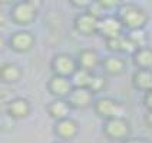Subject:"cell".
I'll list each match as a JSON object with an SVG mask.
<instances>
[{
  "label": "cell",
  "mask_w": 152,
  "mask_h": 143,
  "mask_svg": "<svg viewBox=\"0 0 152 143\" xmlns=\"http://www.w3.org/2000/svg\"><path fill=\"white\" fill-rule=\"evenodd\" d=\"M46 110H48V115H49L55 122H58V120L69 118L72 107H70V105H69L68 99H53L50 103H48Z\"/></svg>",
  "instance_id": "obj_16"
},
{
  "label": "cell",
  "mask_w": 152,
  "mask_h": 143,
  "mask_svg": "<svg viewBox=\"0 0 152 143\" xmlns=\"http://www.w3.org/2000/svg\"><path fill=\"white\" fill-rule=\"evenodd\" d=\"M52 143H72L70 140H62V139H56L55 142H52Z\"/></svg>",
  "instance_id": "obj_27"
},
{
  "label": "cell",
  "mask_w": 152,
  "mask_h": 143,
  "mask_svg": "<svg viewBox=\"0 0 152 143\" xmlns=\"http://www.w3.org/2000/svg\"><path fill=\"white\" fill-rule=\"evenodd\" d=\"M99 4L102 6V9L105 10V12H108V10H112V9H115L116 12H118V9L121 7V1H115V0H112V1H109V0H99Z\"/></svg>",
  "instance_id": "obj_23"
},
{
  "label": "cell",
  "mask_w": 152,
  "mask_h": 143,
  "mask_svg": "<svg viewBox=\"0 0 152 143\" xmlns=\"http://www.w3.org/2000/svg\"><path fill=\"white\" fill-rule=\"evenodd\" d=\"M36 37L29 30H17L9 37V47L16 53H27L33 49Z\"/></svg>",
  "instance_id": "obj_8"
},
{
  "label": "cell",
  "mask_w": 152,
  "mask_h": 143,
  "mask_svg": "<svg viewBox=\"0 0 152 143\" xmlns=\"http://www.w3.org/2000/svg\"><path fill=\"white\" fill-rule=\"evenodd\" d=\"M108 79H106V76L103 75H98V73H95L92 76V80H91V84H89V90L93 93V94H98V93H102L105 92L106 89H108Z\"/></svg>",
  "instance_id": "obj_20"
},
{
  "label": "cell",
  "mask_w": 152,
  "mask_h": 143,
  "mask_svg": "<svg viewBox=\"0 0 152 143\" xmlns=\"http://www.w3.org/2000/svg\"><path fill=\"white\" fill-rule=\"evenodd\" d=\"M42 1L40 0H23V1H16L12 4L9 17L10 20L19 26H29L32 25L36 17L37 12L42 7Z\"/></svg>",
  "instance_id": "obj_2"
},
{
  "label": "cell",
  "mask_w": 152,
  "mask_h": 143,
  "mask_svg": "<svg viewBox=\"0 0 152 143\" xmlns=\"http://www.w3.org/2000/svg\"><path fill=\"white\" fill-rule=\"evenodd\" d=\"M144 106L146 110L152 112V90L144 93Z\"/></svg>",
  "instance_id": "obj_24"
},
{
  "label": "cell",
  "mask_w": 152,
  "mask_h": 143,
  "mask_svg": "<svg viewBox=\"0 0 152 143\" xmlns=\"http://www.w3.org/2000/svg\"><path fill=\"white\" fill-rule=\"evenodd\" d=\"M144 123L146 127L152 129V112L151 110H146V113L144 115Z\"/></svg>",
  "instance_id": "obj_25"
},
{
  "label": "cell",
  "mask_w": 152,
  "mask_h": 143,
  "mask_svg": "<svg viewBox=\"0 0 152 143\" xmlns=\"http://www.w3.org/2000/svg\"><path fill=\"white\" fill-rule=\"evenodd\" d=\"M124 36H125V34H124ZM124 36H119V37H113V39H108V40H105L106 49H108L109 52H112L113 54H119V53H122Z\"/></svg>",
  "instance_id": "obj_22"
},
{
  "label": "cell",
  "mask_w": 152,
  "mask_h": 143,
  "mask_svg": "<svg viewBox=\"0 0 152 143\" xmlns=\"http://www.w3.org/2000/svg\"><path fill=\"white\" fill-rule=\"evenodd\" d=\"M76 60H77L79 68L85 69L88 72H92V73H95V70L98 68H102V62H103L101 54L95 49H82L77 53Z\"/></svg>",
  "instance_id": "obj_13"
},
{
  "label": "cell",
  "mask_w": 152,
  "mask_h": 143,
  "mask_svg": "<svg viewBox=\"0 0 152 143\" xmlns=\"http://www.w3.org/2000/svg\"><path fill=\"white\" fill-rule=\"evenodd\" d=\"M73 89V83L69 77L53 75L48 82V90L55 99H68Z\"/></svg>",
  "instance_id": "obj_9"
},
{
  "label": "cell",
  "mask_w": 152,
  "mask_h": 143,
  "mask_svg": "<svg viewBox=\"0 0 152 143\" xmlns=\"http://www.w3.org/2000/svg\"><path fill=\"white\" fill-rule=\"evenodd\" d=\"M30 112H32V105L25 97H13L6 103V113L10 119L22 120L27 118Z\"/></svg>",
  "instance_id": "obj_12"
},
{
  "label": "cell",
  "mask_w": 152,
  "mask_h": 143,
  "mask_svg": "<svg viewBox=\"0 0 152 143\" xmlns=\"http://www.w3.org/2000/svg\"><path fill=\"white\" fill-rule=\"evenodd\" d=\"M124 32H125V27L122 25L121 19L118 17V15H105L99 20L98 34L103 37V40L124 36Z\"/></svg>",
  "instance_id": "obj_6"
},
{
  "label": "cell",
  "mask_w": 152,
  "mask_h": 143,
  "mask_svg": "<svg viewBox=\"0 0 152 143\" xmlns=\"http://www.w3.org/2000/svg\"><path fill=\"white\" fill-rule=\"evenodd\" d=\"M93 96L95 94L86 87H75L72 90V93L69 94L68 102L72 109L85 110L89 109L91 106H93V103H95Z\"/></svg>",
  "instance_id": "obj_11"
},
{
  "label": "cell",
  "mask_w": 152,
  "mask_h": 143,
  "mask_svg": "<svg viewBox=\"0 0 152 143\" xmlns=\"http://www.w3.org/2000/svg\"><path fill=\"white\" fill-rule=\"evenodd\" d=\"M79 69L77 60L69 53H56L50 60V70L55 76H63V77H72V75Z\"/></svg>",
  "instance_id": "obj_5"
},
{
  "label": "cell",
  "mask_w": 152,
  "mask_h": 143,
  "mask_svg": "<svg viewBox=\"0 0 152 143\" xmlns=\"http://www.w3.org/2000/svg\"><path fill=\"white\" fill-rule=\"evenodd\" d=\"M122 143H151V142L144 139V137H129V139H126L125 142Z\"/></svg>",
  "instance_id": "obj_26"
},
{
  "label": "cell",
  "mask_w": 152,
  "mask_h": 143,
  "mask_svg": "<svg viewBox=\"0 0 152 143\" xmlns=\"http://www.w3.org/2000/svg\"><path fill=\"white\" fill-rule=\"evenodd\" d=\"M102 69L109 76H121L126 70V60L119 54H109V56L103 57Z\"/></svg>",
  "instance_id": "obj_14"
},
{
  "label": "cell",
  "mask_w": 152,
  "mask_h": 143,
  "mask_svg": "<svg viewBox=\"0 0 152 143\" xmlns=\"http://www.w3.org/2000/svg\"><path fill=\"white\" fill-rule=\"evenodd\" d=\"M99 20H101L99 17L93 16L92 13L85 10L73 19V29L76 33L82 36H93V34H98Z\"/></svg>",
  "instance_id": "obj_7"
},
{
  "label": "cell",
  "mask_w": 152,
  "mask_h": 143,
  "mask_svg": "<svg viewBox=\"0 0 152 143\" xmlns=\"http://www.w3.org/2000/svg\"><path fill=\"white\" fill-rule=\"evenodd\" d=\"M79 123L77 120H75L73 118H66L55 122V126H53V133L58 136V139L62 140H73L76 136L79 135Z\"/></svg>",
  "instance_id": "obj_10"
},
{
  "label": "cell",
  "mask_w": 152,
  "mask_h": 143,
  "mask_svg": "<svg viewBox=\"0 0 152 143\" xmlns=\"http://www.w3.org/2000/svg\"><path fill=\"white\" fill-rule=\"evenodd\" d=\"M128 37L135 43L138 47H145L148 46L146 44V40H148V36H146V32L145 29H139V30H131L128 32Z\"/></svg>",
  "instance_id": "obj_21"
},
{
  "label": "cell",
  "mask_w": 152,
  "mask_h": 143,
  "mask_svg": "<svg viewBox=\"0 0 152 143\" xmlns=\"http://www.w3.org/2000/svg\"><path fill=\"white\" fill-rule=\"evenodd\" d=\"M116 15L128 32L145 29L149 22V16L145 12V9H142L135 3H122L116 12Z\"/></svg>",
  "instance_id": "obj_1"
},
{
  "label": "cell",
  "mask_w": 152,
  "mask_h": 143,
  "mask_svg": "<svg viewBox=\"0 0 152 143\" xmlns=\"http://www.w3.org/2000/svg\"><path fill=\"white\" fill-rule=\"evenodd\" d=\"M132 86L139 92L152 90V69H136L131 77Z\"/></svg>",
  "instance_id": "obj_17"
},
{
  "label": "cell",
  "mask_w": 152,
  "mask_h": 143,
  "mask_svg": "<svg viewBox=\"0 0 152 143\" xmlns=\"http://www.w3.org/2000/svg\"><path fill=\"white\" fill-rule=\"evenodd\" d=\"M93 112L103 122L115 118H126L125 115V106L121 102L115 100L113 97H99L93 103Z\"/></svg>",
  "instance_id": "obj_4"
},
{
  "label": "cell",
  "mask_w": 152,
  "mask_h": 143,
  "mask_svg": "<svg viewBox=\"0 0 152 143\" xmlns=\"http://www.w3.org/2000/svg\"><path fill=\"white\" fill-rule=\"evenodd\" d=\"M102 133L112 142H125L126 139L132 137V125L126 118H115L103 122Z\"/></svg>",
  "instance_id": "obj_3"
},
{
  "label": "cell",
  "mask_w": 152,
  "mask_h": 143,
  "mask_svg": "<svg viewBox=\"0 0 152 143\" xmlns=\"http://www.w3.org/2000/svg\"><path fill=\"white\" fill-rule=\"evenodd\" d=\"M23 77L22 68L13 62H4L0 66V80L4 84H15Z\"/></svg>",
  "instance_id": "obj_15"
},
{
  "label": "cell",
  "mask_w": 152,
  "mask_h": 143,
  "mask_svg": "<svg viewBox=\"0 0 152 143\" xmlns=\"http://www.w3.org/2000/svg\"><path fill=\"white\" fill-rule=\"evenodd\" d=\"M131 57L136 69H152V47L149 46L139 47Z\"/></svg>",
  "instance_id": "obj_18"
},
{
  "label": "cell",
  "mask_w": 152,
  "mask_h": 143,
  "mask_svg": "<svg viewBox=\"0 0 152 143\" xmlns=\"http://www.w3.org/2000/svg\"><path fill=\"white\" fill-rule=\"evenodd\" d=\"M95 73L92 72H88V70H85V69H77L75 73L72 75L70 77V80H72V83H73V87H89V84H91V80H92V76Z\"/></svg>",
  "instance_id": "obj_19"
}]
</instances>
